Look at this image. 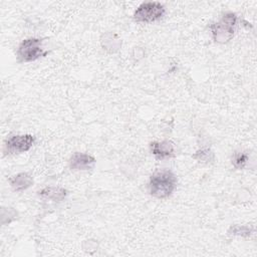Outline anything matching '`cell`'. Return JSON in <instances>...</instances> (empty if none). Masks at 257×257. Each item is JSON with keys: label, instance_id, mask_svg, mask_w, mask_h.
<instances>
[{"label": "cell", "instance_id": "5", "mask_svg": "<svg viewBox=\"0 0 257 257\" xmlns=\"http://www.w3.org/2000/svg\"><path fill=\"white\" fill-rule=\"evenodd\" d=\"M35 138L32 135H15L8 138L4 144L5 156H13L29 151L34 145Z\"/></svg>", "mask_w": 257, "mask_h": 257}, {"label": "cell", "instance_id": "7", "mask_svg": "<svg viewBox=\"0 0 257 257\" xmlns=\"http://www.w3.org/2000/svg\"><path fill=\"white\" fill-rule=\"evenodd\" d=\"M150 150L152 154L158 160H164L167 158L174 157L175 148L174 144L170 141H162V142H152L150 144Z\"/></svg>", "mask_w": 257, "mask_h": 257}, {"label": "cell", "instance_id": "8", "mask_svg": "<svg viewBox=\"0 0 257 257\" xmlns=\"http://www.w3.org/2000/svg\"><path fill=\"white\" fill-rule=\"evenodd\" d=\"M38 196L44 201L61 202L67 196V191L59 187H45L38 192Z\"/></svg>", "mask_w": 257, "mask_h": 257}, {"label": "cell", "instance_id": "4", "mask_svg": "<svg viewBox=\"0 0 257 257\" xmlns=\"http://www.w3.org/2000/svg\"><path fill=\"white\" fill-rule=\"evenodd\" d=\"M166 13V8L160 2H145L141 4L134 14L137 22L151 23L161 19Z\"/></svg>", "mask_w": 257, "mask_h": 257}, {"label": "cell", "instance_id": "13", "mask_svg": "<svg viewBox=\"0 0 257 257\" xmlns=\"http://www.w3.org/2000/svg\"><path fill=\"white\" fill-rule=\"evenodd\" d=\"M7 218L6 224L10 223L11 221L15 220L17 218V212L13 208H2L1 211V223L3 224L5 219Z\"/></svg>", "mask_w": 257, "mask_h": 257}, {"label": "cell", "instance_id": "6", "mask_svg": "<svg viewBox=\"0 0 257 257\" xmlns=\"http://www.w3.org/2000/svg\"><path fill=\"white\" fill-rule=\"evenodd\" d=\"M95 162L96 161L92 156L76 152L69 159V167L73 171H85L92 169Z\"/></svg>", "mask_w": 257, "mask_h": 257}, {"label": "cell", "instance_id": "3", "mask_svg": "<svg viewBox=\"0 0 257 257\" xmlns=\"http://www.w3.org/2000/svg\"><path fill=\"white\" fill-rule=\"evenodd\" d=\"M48 54L42 47V39L30 37L24 39L18 46L17 58L19 62H31Z\"/></svg>", "mask_w": 257, "mask_h": 257}, {"label": "cell", "instance_id": "11", "mask_svg": "<svg viewBox=\"0 0 257 257\" xmlns=\"http://www.w3.org/2000/svg\"><path fill=\"white\" fill-rule=\"evenodd\" d=\"M248 159V154L244 152H236L232 157V164L236 169H243L246 166Z\"/></svg>", "mask_w": 257, "mask_h": 257}, {"label": "cell", "instance_id": "10", "mask_svg": "<svg viewBox=\"0 0 257 257\" xmlns=\"http://www.w3.org/2000/svg\"><path fill=\"white\" fill-rule=\"evenodd\" d=\"M194 159H196L197 161L199 162H202V163H211L214 161V153L209 150V149H202V150H199L195 153V155L193 156Z\"/></svg>", "mask_w": 257, "mask_h": 257}, {"label": "cell", "instance_id": "12", "mask_svg": "<svg viewBox=\"0 0 257 257\" xmlns=\"http://www.w3.org/2000/svg\"><path fill=\"white\" fill-rule=\"evenodd\" d=\"M251 232H252V229L244 225H233L228 230V233L231 235H238L243 237H249L251 235Z\"/></svg>", "mask_w": 257, "mask_h": 257}, {"label": "cell", "instance_id": "2", "mask_svg": "<svg viewBox=\"0 0 257 257\" xmlns=\"http://www.w3.org/2000/svg\"><path fill=\"white\" fill-rule=\"evenodd\" d=\"M237 24V15L233 12H227L216 23L210 25L213 38L216 42L225 43L229 41L235 32Z\"/></svg>", "mask_w": 257, "mask_h": 257}, {"label": "cell", "instance_id": "1", "mask_svg": "<svg viewBox=\"0 0 257 257\" xmlns=\"http://www.w3.org/2000/svg\"><path fill=\"white\" fill-rule=\"evenodd\" d=\"M149 187L152 196L165 199L171 196L177 188V178L175 174L169 170L157 171L151 176Z\"/></svg>", "mask_w": 257, "mask_h": 257}, {"label": "cell", "instance_id": "9", "mask_svg": "<svg viewBox=\"0 0 257 257\" xmlns=\"http://www.w3.org/2000/svg\"><path fill=\"white\" fill-rule=\"evenodd\" d=\"M10 186L15 192H23L33 184V178L28 173H19L9 179Z\"/></svg>", "mask_w": 257, "mask_h": 257}]
</instances>
